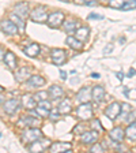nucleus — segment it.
Returning <instances> with one entry per match:
<instances>
[{
	"instance_id": "14",
	"label": "nucleus",
	"mask_w": 136,
	"mask_h": 153,
	"mask_svg": "<svg viewBox=\"0 0 136 153\" xmlns=\"http://www.w3.org/2000/svg\"><path fill=\"white\" fill-rule=\"evenodd\" d=\"M124 137H125V130H123L121 127H114L109 131V138L117 143H121Z\"/></svg>"
},
{
	"instance_id": "47",
	"label": "nucleus",
	"mask_w": 136,
	"mask_h": 153,
	"mask_svg": "<svg viewBox=\"0 0 136 153\" xmlns=\"http://www.w3.org/2000/svg\"><path fill=\"white\" fill-rule=\"evenodd\" d=\"M4 102V99H3V96H0V104H3Z\"/></svg>"
},
{
	"instance_id": "46",
	"label": "nucleus",
	"mask_w": 136,
	"mask_h": 153,
	"mask_svg": "<svg viewBox=\"0 0 136 153\" xmlns=\"http://www.w3.org/2000/svg\"><path fill=\"white\" fill-rule=\"evenodd\" d=\"M91 76H93V78H99L101 75H99L98 73H93V74H91Z\"/></svg>"
},
{
	"instance_id": "22",
	"label": "nucleus",
	"mask_w": 136,
	"mask_h": 153,
	"mask_svg": "<svg viewBox=\"0 0 136 153\" xmlns=\"http://www.w3.org/2000/svg\"><path fill=\"white\" fill-rule=\"evenodd\" d=\"M21 102H22V105L27 109H32V108H35V107H37V101L34 100V96H30V94L23 96Z\"/></svg>"
},
{
	"instance_id": "20",
	"label": "nucleus",
	"mask_w": 136,
	"mask_h": 153,
	"mask_svg": "<svg viewBox=\"0 0 136 153\" xmlns=\"http://www.w3.org/2000/svg\"><path fill=\"white\" fill-rule=\"evenodd\" d=\"M40 124V120L38 118H33V116H23L21 118V120L18 122V126H29V127H37Z\"/></svg>"
},
{
	"instance_id": "13",
	"label": "nucleus",
	"mask_w": 136,
	"mask_h": 153,
	"mask_svg": "<svg viewBox=\"0 0 136 153\" xmlns=\"http://www.w3.org/2000/svg\"><path fill=\"white\" fill-rule=\"evenodd\" d=\"M76 100L79 102H90L91 100V88L90 86H83L79 92L76 93Z\"/></svg>"
},
{
	"instance_id": "4",
	"label": "nucleus",
	"mask_w": 136,
	"mask_h": 153,
	"mask_svg": "<svg viewBox=\"0 0 136 153\" xmlns=\"http://www.w3.org/2000/svg\"><path fill=\"white\" fill-rule=\"evenodd\" d=\"M49 146H51V141L48 140V138H41L40 141L35 140L33 142H30L27 149L30 152H44L45 149H49Z\"/></svg>"
},
{
	"instance_id": "18",
	"label": "nucleus",
	"mask_w": 136,
	"mask_h": 153,
	"mask_svg": "<svg viewBox=\"0 0 136 153\" xmlns=\"http://www.w3.org/2000/svg\"><path fill=\"white\" fill-rule=\"evenodd\" d=\"M57 111H59L60 115H68L71 111H72V101H71L70 99H64L63 101L59 104Z\"/></svg>"
},
{
	"instance_id": "41",
	"label": "nucleus",
	"mask_w": 136,
	"mask_h": 153,
	"mask_svg": "<svg viewBox=\"0 0 136 153\" xmlns=\"http://www.w3.org/2000/svg\"><path fill=\"white\" fill-rule=\"evenodd\" d=\"M112 51H113V45H106V47H105V49H104V53L108 55L109 52H112Z\"/></svg>"
},
{
	"instance_id": "31",
	"label": "nucleus",
	"mask_w": 136,
	"mask_h": 153,
	"mask_svg": "<svg viewBox=\"0 0 136 153\" xmlns=\"http://www.w3.org/2000/svg\"><path fill=\"white\" fill-rule=\"evenodd\" d=\"M35 111H37V114L40 115L41 118H48V116H49V112H51V109L42 108V107H40V105H37V107H35Z\"/></svg>"
},
{
	"instance_id": "49",
	"label": "nucleus",
	"mask_w": 136,
	"mask_h": 153,
	"mask_svg": "<svg viewBox=\"0 0 136 153\" xmlns=\"http://www.w3.org/2000/svg\"><path fill=\"white\" fill-rule=\"evenodd\" d=\"M61 1H71V0H61Z\"/></svg>"
},
{
	"instance_id": "1",
	"label": "nucleus",
	"mask_w": 136,
	"mask_h": 153,
	"mask_svg": "<svg viewBox=\"0 0 136 153\" xmlns=\"http://www.w3.org/2000/svg\"><path fill=\"white\" fill-rule=\"evenodd\" d=\"M42 137H44V134L38 127H29L26 130H23L22 133V140L25 142H33V141L40 140Z\"/></svg>"
},
{
	"instance_id": "36",
	"label": "nucleus",
	"mask_w": 136,
	"mask_h": 153,
	"mask_svg": "<svg viewBox=\"0 0 136 153\" xmlns=\"http://www.w3.org/2000/svg\"><path fill=\"white\" fill-rule=\"evenodd\" d=\"M48 118H51V120H59V118H60V114H59V111L56 109H51V112H49V116Z\"/></svg>"
},
{
	"instance_id": "25",
	"label": "nucleus",
	"mask_w": 136,
	"mask_h": 153,
	"mask_svg": "<svg viewBox=\"0 0 136 153\" xmlns=\"http://www.w3.org/2000/svg\"><path fill=\"white\" fill-rule=\"evenodd\" d=\"M10 19H11V21L15 23V26L18 27V32L19 33H23V32H25V19L21 18V16H18L16 14H11Z\"/></svg>"
},
{
	"instance_id": "45",
	"label": "nucleus",
	"mask_w": 136,
	"mask_h": 153,
	"mask_svg": "<svg viewBox=\"0 0 136 153\" xmlns=\"http://www.w3.org/2000/svg\"><path fill=\"white\" fill-rule=\"evenodd\" d=\"M135 74H136V71L133 70V68H131V70H129V73H128V76H133V75H135Z\"/></svg>"
},
{
	"instance_id": "12",
	"label": "nucleus",
	"mask_w": 136,
	"mask_h": 153,
	"mask_svg": "<svg viewBox=\"0 0 136 153\" xmlns=\"http://www.w3.org/2000/svg\"><path fill=\"white\" fill-rule=\"evenodd\" d=\"M49 150L53 153H57V152L71 153L72 152V145H71L70 142H54V143H51Z\"/></svg>"
},
{
	"instance_id": "37",
	"label": "nucleus",
	"mask_w": 136,
	"mask_h": 153,
	"mask_svg": "<svg viewBox=\"0 0 136 153\" xmlns=\"http://www.w3.org/2000/svg\"><path fill=\"white\" fill-rule=\"evenodd\" d=\"M90 152H93V153H97V152H104V146L102 145H99V143H93V146H91V149H90Z\"/></svg>"
},
{
	"instance_id": "39",
	"label": "nucleus",
	"mask_w": 136,
	"mask_h": 153,
	"mask_svg": "<svg viewBox=\"0 0 136 153\" xmlns=\"http://www.w3.org/2000/svg\"><path fill=\"white\" fill-rule=\"evenodd\" d=\"M98 3L97 0H80V4H87V6H95Z\"/></svg>"
},
{
	"instance_id": "44",
	"label": "nucleus",
	"mask_w": 136,
	"mask_h": 153,
	"mask_svg": "<svg viewBox=\"0 0 136 153\" xmlns=\"http://www.w3.org/2000/svg\"><path fill=\"white\" fill-rule=\"evenodd\" d=\"M117 78H118V79H120V81H123V78H124V74L121 73V71H118V73H117Z\"/></svg>"
},
{
	"instance_id": "15",
	"label": "nucleus",
	"mask_w": 136,
	"mask_h": 153,
	"mask_svg": "<svg viewBox=\"0 0 136 153\" xmlns=\"http://www.w3.org/2000/svg\"><path fill=\"white\" fill-rule=\"evenodd\" d=\"M30 76H32V70L29 67H21L15 73V79L18 82H26Z\"/></svg>"
},
{
	"instance_id": "35",
	"label": "nucleus",
	"mask_w": 136,
	"mask_h": 153,
	"mask_svg": "<svg viewBox=\"0 0 136 153\" xmlns=\"http://www.w3.org/2000/svg\"><path fill=\"white\" fill-rule=\"evenodd\" d=\"M91 127H93V130H97V131H102L104 130V127H102V124H101V122L98 120V119H93L91 120Z\"/></svg>"
},
{
	"instance_id": "40",
	"label": "nucleus",
	"mask_w": 136,
	"mask_h": 153,
	"mask_svg": "<svg viewBox=\"0 0 136 153\" xmlns=\"http://www.w3.org/2000/svg\"><path fill=\"white\" fill-rule=\"evenodd\" d=\"M87 19H104V16L98 15V14H90V15L87 16Z\"/></svg>"
},
{
	"instance_id": "48",
	"label": "nucleus",
	"mask_w": 136,
	"mask_h": 153,
	"mask_svg": "<svg viewBox=\"0 0 136 153\" xmlns=\"http://www.w3.org/2000/svg\"><path fill=\"white\" fill-rule=\"evenodd\" d=\"M3 90H4V88L3 86H0V92H3Z\"/></svg>"
},
{
	"instance_id": "32",
	"label": "nucleus",
	"mask_w": 136,
	"mask_h": 153,
	"mask_svg": "<svg viewBox=\"0 0 136 153\" xmlns=\"http://www.w3.org/2000/svg\"><path fill=\"white\" fill-rule=\"evenodd\" d=\"M125 0H109V7L110 8H121Z\"/></svg>"
},
{
	"instance_id": "29",
	"label": "nucleus",
	"mask_w": 136,
	"mask_h": 153,
	"mask_svg": "<svg viewBox=\"0 0 136 153\" xmlns=\"http://www.w3.org/2000/svg\"><path fill=\"white\" fill-rule=\"evenodd\" d=\"M131 111H132V107H131L129 104H127V102H124V104H121V112L118 116H120V118H127Z\"/></svg>"
},
{
	"instance_id": "17",
	"label": "nucleus",
	"mask_w": 136,
	"mask_h": 153,
	"mask_svg": "<svg viewBox=\"0 0 136 153\" xmlns=\"http://www.w3.org/2000/svg\"><path fill=\"white\" fill-rule=\"evenodd\" d=\"M27 86L29 88H35V89H38V88H41V86L45 85V78H42L41 75H33L29 78L27 81Z\"/></svg>"
},
{
	"instance_id": "19",
	"label": "nucleus",
	"mask_w": 136,
	"mask_h": 153,
	"mask_svg": "<svg viewBox=\"0 0 136 153\" xmlns=\"http://www.w3.org/2000/svg\"><path fill=\"white\" fill-rule=\"evenodd\" d=\"M48 96H51V99H53V100H59L64 96V90L59 85H52L49 88V90H48Z\"/></svg>"
},
{
	"instance_id": "26",
	"label": "nucleus",
	"mask_w": 136,
	"mask_h": 153,
	"mask_svg": "<svg viewBox=\"0 0 136 153\" xmlns=\"http://www.w3.org/2000/svg\"><path fill=\"white\" fill-rule=\"evenodd\" d=\"M23 52L30 57H35L38 53H40V45L38 44H30L23 49Z\"/></svg>"
},
{
	"instance_id": "2",
	"label": "nucleus",
	"mask_w": 136,
	"mask_h": 153,
	"mask_svg": "<svg viewBox=\"0 0 136 153\" xmlns=\"http://www.w3.org/2000/svg\"><path fill=\"white\" fill-rule=\"evenodd\" d=\"M76 116L82 120H89L93 118V107L90 102H80V105L76 108Z\"/></svg>"
},
{
	"instance_id": "3",
	"label": "nucleus",
	"mask_w": 136,
	"mask_h": 153,
	"mask_svg": "<svg viewBox=\"0 0 136 153\" xmlns=\"http://www.w3.org/2000/svg\"><path fill=\"white\" fill-rule=\"evenodd\" d=\"M64 18H65V15H64L61 11H54V13H52L51 15H48L46 23H48V26H49V27L57 29L60 25H63Z\"/></svg>"
},
{
	"instance_id": "7",
	"label": "nucleus",
	"mask_w": 136,
	"mask_h": 153,
	"mask_svg": "<svg viewBox=\"0 0 136 153\" xmlns=\"http://www.w3.org/2000/svg\"><path fill=\"white\" fill-rule=\"evenodd\" d=\"M121 112V104L117 101H113L112 104H109L106 108H105V115L108 116L112 120H116L118 118V115Z\"/></svg>"
},
{
	"instance_id": "43",
	"label": "nucleus",
	"mask_w": 136,
	"mask_h": 153,
	"mask_svg": "<svg viewBox=\"0 0 136 153\" xmlns=\"http://www.w3.org/2000/svg\"><path fill=\"white\" fill-rule=\"evenodd\" d=\"M60 78H61L63 81H65V79H67V73H65V71H63V70L60 71Z\"/></svg>"
},
{
	"instance_id": "11",
	"label": "nucleus",
	"mask_w": 136,
	"mask_h": 153,
	"mask_svg": "<svg viewBox=\"0 0 136 153\" xmlns=\"http://www.w3.org/2000/svg\"><path fill=\"white\" fill-rule=\"evenodd\" d=\"M80 141H82V143H85V145H93V143H95L98 141V131L97 130H91V131L86 130L85 133H82Z\"/></svg>"
},
{
	"instance_id": "21",
	"label": "nucleus",
	"mask_w": 136,
	"mask_h": 153,
	"mask_svg": "<svg viewBox=\"0 0 136 153\" xmlns=\"http://www.w3.org/2000/svg\"><path fill=\"white\" fill-rule=\"evenodd\" d=\"M76 32V34H75V37L79 40V41H82V42H85V41H87L89 40V36H90V29L89 27H86V26H80L78 30H75Z\"/></svg>"
},
{
	"instance_id": "30",
	"label": "nucleus",
	"mask_w": 136,
	"mask_h": 153,
	"mask_svg": "<svg viewBox=\"0 0 136 153\" xmlns=\"http://www.w3.org/2000/svg\"><path fill=\"white\" fill-rule=\"evenodd\" d=\"M136 8V0H125V3L123 4L121 10L123 11H129V10H135Z\"/></svg>"
},
{
	"instance_id": "24",
	"label": "nucleus",
	"mask_w": 136,
	"mask_h": 153,
	"mask_svg": "<svg viewBox=\"0 0 136 153\" xmlns=\"http://www.w3.org/2000/svg\"><path fill=\"white\" fill-rule=\"evenodd\" d=\"M4 62H6V64H7L8 68L14 70V68L16 67V56H15V53L11 52V51L6 52V55H4Z\"/></svg>"
},
{
	"instance_id": "9",
	"label": "nucleus",
	"mask_w": 136,
	"mask_h": 153,
	"mask_svg": "<svg viewBox=\"0 0 136 153\" xmlns=\"http://www.w3.org/2000/svg\"><path fill=\"white\" fill-rule=\"evenodd\" d=\"M0 29H1V32L7 36H14L18 32V27H16L15 23H14L11 19H3V21L0 22Z\"/></svg>"
},
{
	"instance_id": "38",
	"label": "nucleus",
	"mask_w": 136,
	"mask_h": 153,
	"mask_svg": "<svg viewBox=\"0 0 136 153\" xmlns=\"http://www.w3.org/2000/svg\"><path fill=\"white\" fill-rule=\"evenodd\" d=\"M38 105H40V107H42V108L52 109V104H51V101H48V99L44 100V101H40V102H38Z\"/></svg>"
},
{
	"instance_id": "34",
	"label": "nucleus",
	"mask_w": 136,
	"mask_h": 153,
	"mask_svg": "<svg viewBox=\"0 0 136 153\" xmlns=\"http://www.w3.org/2000/svg\"><path fill=\"white\" fill-rule=\"evenodd\" d=\"M48 99V92H38L37 94H34V100L35 101H44Z\"/></svg>"
},
{
	"instance_id": "28",
	"label": "nucleus",
	"mask_w": 136,
	"mask_h": 153,
	"mask_svg": "<svg viewBox=\"0 0 136 153\" xmlns=\"http://www.w3.org/2000/svg\"><path fill=\"white\" fill-rule=\"evenodd\" d=\"M63 23H64V30L67 33H74L76 30V27L79 26V22L75 21V19H70V21H65Z\"/></svg>"
},
{
	"instance_id": "5",
	"label": "nucleus",
	"mask_w": 136,
	"mask_h": 153,
	"mask_svg": "<svg viewBox=\"0 0 136 153\" xmlns=\"http://www.w3.org/2000/svg\"><path fill=\"white\" fill-rule=\"evenodd\" d=\"M30 19L37 23L46 22V19H48L46 8H45V7H35L32 13H30Z\"/></svg>"
},
{
	"instance_id": "33",
	"label": "nucleus",
	"mask_w": 136,
	"mask_h": 153,
	"mask_svg": "<svg viewBox=\"0 0 136 153\" xmlns=\"http://www.w3.org/2000/svg\"><path fill=\"white\" fill-rule=\"evenodd\" d=\"M86 130H87V126H86L85 123H79L74 127V133L75 134H82V133H85Z\"/></svg>"
},
{
	"instance_id": "23",
	"label": "nucleus",
	"mask_w": 136,
	"mask_h": 153,
	"mask_svg": "<svg viewBox=\"0 0 136 153\" xmlns=\"http://www.w3.org/2000/svg\"><path fill=\"white\" fill-rule=\"evenodd\" d=\"M65 42H67L68 47L72 48V49H75V51H80V49L83 48V42L79 41L76 37H72V36H68L67 40H65Z\"/></svg>"
},
{
	"instance_id": "42",
	"label": "nucleus",
	"mask_w": 136,
	"mask_h": 153,
	"mask_svg": "<svg viewBox=\"0 0 136 153\" xmlns=\"http://www.w3.org/2000/svg\"><path fill=\"white\" fill-rule=\"evenodd\" d=\"M4 55H6V53H4V48L0 45V60H3V59H4Z\"/></svg>"
},
{
	"instance_id": "27",
	"label": "nucleus",
	"mask_w": 136,
	"mask_h": 153,
	"mask_svg": "<svg viewBox=\"0 0 136 153\" xmlns=\"http://www.w3.org/2000/svg\"><path fill=\"white\" fill-rule=\"evenodd\" d=\"M125 137L129 141H136V120L132 122L125 130Z\"/></svg>"
},
{
	"instance_id": "16",
	"label": "nucleus",
	"mask_w": 136,
	"mask_h": 153,
	"mask_svg": "<svg viewBox=\"0 0 136 153\" xmlns=\"http://www.w3.org/2000/svg\"><path fill=\"white\" fill-rule=\"evenodd\" d=\"M91 99L95 102H101L105 99V89L101 85H95L91 89Z\"/></svg>"
},
{
	"instance_id": "10",
	"label": "nucleus",
	"mask_w": 136,
	"mask_h": 153,
	"mask_svg": "<svg viewBox=\"0 0 136 153\" xmlns=\"http://www.w3.org/2000/svg\"><path fill=\"white\" fill-rule=\"evenodd\" d=\"M14 14H16L18 16L26 19L27 15H30V7H29V3L26 1H19V3L15 4L14 7Z\"/></svg>"
},
{
	"instance_id": "50",
	"label": "nucleus",
	"mask_w": 136,
	"mask_h": 153,
	"mask_svg": "<svg viewBox=\"0 0 136 153\" xmlns=\"http://www.w3.org/2000/svg\"><path fill=\"white\" fill-rule=\"evenodd\" d=\"M0 137H1V134H0Z\"/></svg>"
},
{
	"instance_id": "6",
	"label": "nucleus",
	"mask_w": 136,
	"mask_h": 153,
	"mask_svg": "<svg viewBox=\"0 0 136 153\" xmlns=\"http://www.w3.org/2000/svg\"><path fill=\"white\" fill-rule=\"evenodd\" d=\"M21 105H22L21 100L10 99V100H7V101L3 102V109H4V112H6L7 115H14L19 108H21Z\"/></svg>"
},
{
	"instance_id": "8",
	"label": "nucleus",
	"mask_w": 136,
	"mask_h": 153,
	"mask_svg": "<svg viewBox=\"0 0 136 153\" xmlns=\"http://www.w3.org/2000/svg\"><path fill=\"white\" fill-rule=\"evenodd\" d=\"M51 56L56 66H63L67 60V52L64 51V49H61V48H54V49H52Z\"/></svg>"
}]
</instances>
